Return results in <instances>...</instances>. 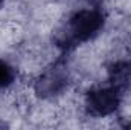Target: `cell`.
Returning a JSON list of instances; mask_svg holds the SVG:
<instances>
[{"instance_id":"cell-1","label":"cell","mask_w":131,"mask_h":130,"mask_svg":"<svg viewBox=\"0 0 131 130\" xmlns=\"http://www.w3.org/2000/svg\"><path fill=\"white\" fill-rule=\"evenodd\" d=\"M14 83H17L15 67L5 60H0V90L12 87Z\"/></svg>"}]
</instances>
